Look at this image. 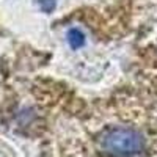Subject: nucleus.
Listing matches in <instances>:
<instances>
[{"mask_svg": "<svg viewBox=\"0 0 157 157\" xmlns=\"http://www.w3.org/2000/svg\"><path fill=\"white\" fill-rule=\"evenodd\" d=\"M99 148L110 157H132L143 149V137L132 127H110L101 135Z\"/></svg>", "mask_w": 157, "mask_h": 157, "instance_id": "nucleus-1", "label": "nucleus"}, {"mask_svg": "<svg viewBox=\"0 0 157 157\" xmlns=\"http://www.w3.org/2000/svg\"><path fill=\"white\" fill-rule=\"evenodd\" d=\"M68 43L72 49H78L85 44V35L78 29H71L68 32Z\"/></svg>", "mask_w": 157, "mask_h": 157, "instance_id": "nucleus-2", "label": "nucleus"}, {"mask_svg": "<svg viewBox=\"0 0 157 157\" xmlns=\"http://www.w3.org/2000/svg\"><path fill=\"white\" fill-rule=\"evenodd\" d=\"M38 3L44 13H50L55 8V0H38Z\"/></svg>", "mask_w": 157, "mask_h": 157, "instance_id": "nucleus-3", "label": "nucleus"}]
</instances>
